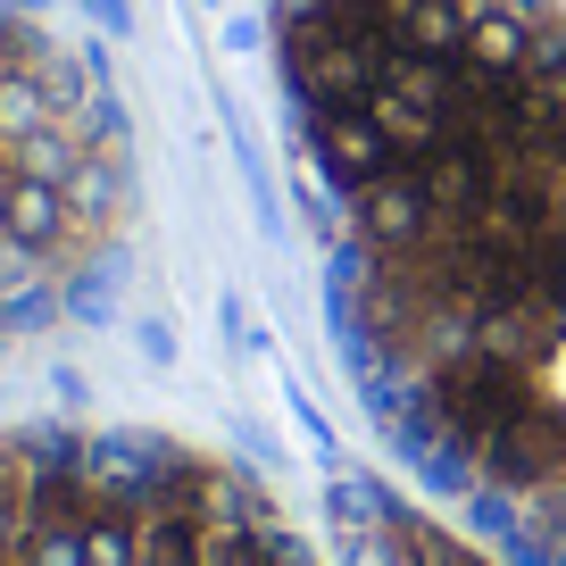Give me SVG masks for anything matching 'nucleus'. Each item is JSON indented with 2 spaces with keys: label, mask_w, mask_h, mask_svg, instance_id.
Wrapping results in <instances>:
<instances>
[{
  "label": "nucleus",
  "mask_w": 566,
  "mask_h": 566,
  "mask_svg": "<svg viewBox=\"0 0 566 566\" xmlns=\"http://www.w3.org/2000/svg\"><path fill=\"white\" fill-rule=\"evenodd\" d=\"M358 358L533 566H566V0H275Z\"/></svg>",
  "instance_id": "nucleus-1"
},
{
  "label": "nucleus",
  "mask_w": 566,
  "mask_h": 566,
  "mask_svg": "<svg viewBox=\"0 0 566 566\" xmlns=\"http://www.w3.org/2000/svg\"><path fill=\"white\" fill-rule=\"evenodd\" d=\"M0 566H483L408 516H325L184 442L0 450Z\"/></svg>",
  "instance_id": "nucleus-2"
}]
</instances>
